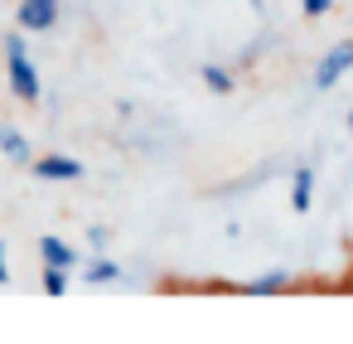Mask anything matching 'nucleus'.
I'll return each instance as SVG.
<instances>
[{"label": "nucleus", "instance_id": "9d476101", "mask_svg": "<svg viewBox=\"0 0 353 344\" xmlns=\"http://www.w3.org/2000/svg\"><path fill=\"white\" fill-rule=\"evenodd\" d=\"M83 281H88V286H112V281H121V267H117L112 257H92V262L83 267Z\"/></svg>", "mask_w": 353, "mask_h": 344}, {"label": "nucleus", "instance_id": "6e6552de", "mask_svg": "<svg viewBox=\"0 0 353 344\" xmlns=\"http://www.w3.org/2000/svg\"><path fill=\"white\" fill-rule=\"evenodd\" d=\"M290 271H266V276H256V281H247L242 286V296H285L290 291Z\"/></svg>", "mask_w": 353, "mask_h": 344}, {"label": "nucleus", "instance_id": "f257e3e1", "mask_svg": "<svg viewBox=\"0 0 353 344\" xmlns=\"http://www.w3.org/2000/svg\"><path fill=\"white\" fill-rule=\"evenodd\" d=\"M6 78H10V93L20 97V102H39V68H34V59H30V44H25V30L20 35H10L6 44Z\"/></svg>", "mask_w": 353, "mask_h": 344}, {"label": "nucleus", "instance_id": "4468645a", "mask_svg": "<svg viewBox=\"0 0 353 344\" xmlns=\"http://www.w3.org/2000/svg\"><path fill=\"white\" fill-rule=\"evenodd\" d=\"M0 286H10V262H6V247H0Z\"/></svg>", "mask_w": 353, "mask_h": 344}, {"label": "nucleus", "instance_id": "20e7f679", "mask_svg": "<svg viewBox=\"0 0 353 344\" xmlns=\"http://www.w3.org/2000/svg\"><path fill=\"white\" fill-rule=\"evenodd\" d=\"M30 170H34V180H54V184L83 180V160H73V155H39V160H30Z\"/></svg>", "mask_w": 353, "mask_h": 344}, {"label": "nucleus", "instance_id": "0eeeda50", "mask_svg": "<svg viewBox=\"0 0 353 344\" xmlns=\"http://www.w3.org/2000/svg\"><path fill=\"white\" fill-rule=\"evenodd\" d=\"M199 78H203V88H208V93H218V97L237 93V73H232V68H223V64H203V68H199Z\"/></svg>", "mask_w": 353, "mask_h": 344}, {"label": "nucleus", "instance_id": "423d86ee", "mask_svg": "<svg viewBox=\"0 0 353 344\" xmlns=\"http://www.w3.org/2000/svg\"><path fill=\"white\" fill-rule=\"evenodd\" d=\"M39 262H44V267H63V271H73L83 257H78V247L63 242V238H39Z\"/></svg>", "mask_w": 353, "mask_h": 344}, {"label": "nucleus", "instance_id": "9b49d317", "mask_svg": "<svg viewBox=\"0 0 353 344\" xmlns=\"http://www.w3.org/2000/svg\"><path fill=\"white\" fill-rule=\"evenodd\" d=\"M68 276L73 271H63V267H44V276H39L44 281V296H63L68 291Z\"/></svg>", "mask_w": 353, "mask_h": 344}, {"label": "nucleus", "instance_id": "f03ea898", "mask_svg": "<svg viewBox=\"0 0 353 344\" xmlns=\"http://www.w3.org/2000/svg\"><path fill=\"white\" fill-rule=\"evenodd\" d=\"M353 73V39H339L334 49H324V59L314 64V93L339 88V78Z\"/></svg>", "mask_w": 353, "mask_h": 344}, {"label": "nucleus", "instance_id": "ddd939ff", "mask_svg": "<svg viewBox=\"0 0 353 344\" xmlns=\"http://www.w3.org/2000/svg\"><path fill=\"white\" fill-rule=\"evenodd\" d=\"M88 242L102 252V247H107V228H102V223H92V228H88Z\"/></svg>", "mask_w": 353, "mask_h": 344}, {"label": "nucleus", "instance_id": "39448f33", "mask_svg": "<svg viewBox=\"0 0 353 344\" xmlns=\"http://www.w3.org/2000/svg\"><path fill=\"white\" fill-rule=\"evenodd\" d=\"M314 184H319L314 180V165H295L290 170V209L295 213H310L314 209Z\"/></svg>", "mask_w": 353, "mask_h": 344}, {"label": "nucleus", "instance_id": "f8f14e48", "mask_svg": "<svg viewBox=\"0 0 353 344\" xmlns=\"http://www.w3.org/2000/svg\"><path fill=\"white\" fill-rule=\"evenodd\" d=\"M329 10H334V0H300V15L305 20H324Z\"/></svg>", "mask_w": 353, "mask_h": 344}, {"label": "nucleus", "instance_id": "2eb2a0df", "mask_svg": "<svg viewBox=\"0 0 353 344\" xmlns=\"http://www.w3.org/2000/svg\"><path fill=\"white\" fill-rule=\"evenodd\" d=\"M348 136H353V107H348Z\"/></svg>", "mask_w": 353, "mask_h": 344}, {"label": "nucleus", "instance_id": "7ed1b4c3", "mask_svg": "<svg viewBox=\"0 0 353 344\" xmlns=\"http://www.w3.org/2000/svg\"><path fill=\"white\" fill-rule=\"evenodd\" d=\"M15 25H20L25 35H49V30L59 25V0H20Z\"/></svg>", "mask_w": 353, "mask_h": 344}, {"label": "nucleus", "instance_id": "1a4fd4ad", "mask_svg": "<svg viewBox=\"0 0 353 344\" xmlns=\"http://www.w3.org/2000/svg\"><path fill=\"white\" fill-rule=\"evenodd\" d=\"M0 155H10L15 165H30L34 160V151H30V141L15 131V126H6V122H0Z\"/></svg>", "mask_w": 353, "mask_h": 344}]
</instances>
